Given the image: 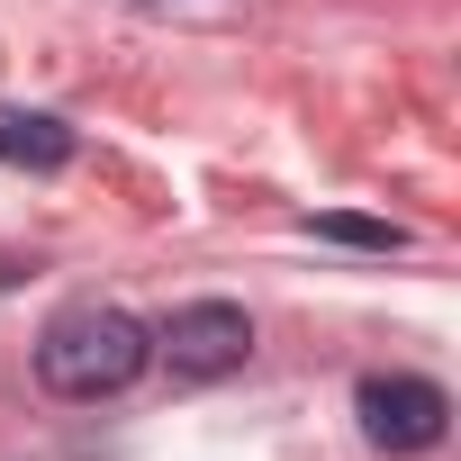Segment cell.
I'll return each mask as SVG.
<instances>
[{
    "label": "cell",
    "mask_w": 461,
    "mask_h": 461,
    "mask_svg": "<svg viewBox=\"0 0 461 461\" xmlns=\"http://www.w3.org/2000/svg\"><path fill=\"white\" fill-rule=\"evenodd\" d=\"M145 362H154V335H145L127 308H100V299L64 308V317L37 335V380H46L55 398H118Z\"/></svg>",
    "instance_id": "6da1fadb"
},
{
    "label": "cell",
    "mask_w": 461,
    "mask_h": 461,
    "mask_svg": "<svg viewBox=\"0 0 461 461\" xmlns=\"http://www.w3.org/2000/svg\"><path fill=\"white\" fill-rule=\"evenodd\" d=\"M154 353L172 362V380H226V371H245V353H254V317L236 299H190V308L163 317Z\"/></svg>",
    "instance_id": "7a4b0ae2"
},
{
    "label": "cell",
    "mask_w": 461,
    "mask_h": 461,
    "mask_svg": "<svg viewBox=\"0 0 461 461\" xmlns=\"http://www.w3.org/2000/svg\"><path fill=\"white\" fill-rule=\"evenodd\" d=\"M353 407H362V434L380 452H434L452 434V398L434 380H416V371H371L353 389Z\"/></svg>",
    "instance_id": "3957f363"
},
{
    "label": "cell",
    "mask_w": 461,
    "mask_h": 461,
    "mask_svg": "<svg viewBox=\"0 0 461 461\" xmlns=\"http://www.w3.org/2000/svg\"><path fill=\"white\" fill-rule=\"evenodd\" d=\"M0 163H19V172H64V163H73V127L46 118V109H0Z\"/></svg>",
    "instance_id": "277c9868"
},
{
    "label": "cell",
    "mask_w": 461,
    "mask_h": 461,
    "mask_svg": "<svg viewBox=\"0 0 461 461\" xmlns=\"http://www.w3.org/2000/svg\"><path fill=\"white\" fill-rule=\"evenodd\" d=\"M326 245H362V254H398L407 245V226H389V217H308Z\"/></svg>",
    "instance_id": "5b68a950"
}]
</instances>
